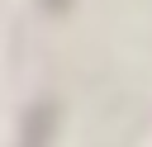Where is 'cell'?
Returning <instances> with one entry per match:
<instances>
[{"label": "cell", "instance_id": "1", "mask_svg": "<svg viewBox=\"0 0 152 147\" xmlns=\"http://www.w3.org/2000/svg\"><path fill=\"white\" fill-rule=\"evenodd\" d=\"M52 119H57V109H52V104H33V109H28V119H24L19 147H48V138H52Z\"/></svg>", "mask_w": 152, "mask_h": 147}, {"label": "cell", "instance_id": "2", "mask_svg": "<svg viewBox=\"0 0 152 147\" xmlns=\"http://www.w3.org/2000/svg\"><path fill=\"white\" fill-rule=\"evenodd\" d=\"M48 5H52V9H62V5H66V0H48Z\"/></svg>", "mask_w": 152, "mask_h": 147}]
</instances>
